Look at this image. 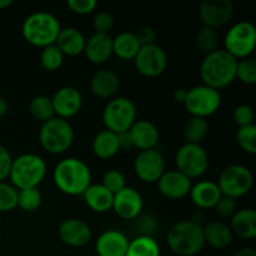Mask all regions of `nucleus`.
<instances>
[{
  "mask_svg": "<svg viewBox=\"0 0 256 256\" xmlns=\"http://www.w3.org/2000/svg\"><path fill=\"white\" fill-rule=\"evenodd\" d=\"M184 105L192 116L206 119L220 109L222 94L219 90L212 89L208 85H196L188 90Z\"/></svg>",
  "mask_w": 256,
  "mask_h": 256,
  "instance_id": "9d476101",
  "label": "nucleus"
},
{
  "mask_svg": "<svg viewBox=\"0 0 256 256\" xmlns=\"http://www.w3.org/2000/svg\"><path fill=\"white\" fill-rule=\"evenodd\" d=\"M225 52L236 60L250 58L256 46V29L250 22H238L226 32L224 38Z\"/></svg>",
  "mask_w": 256,
  "mask_h": 256,
  "instance_id": "6e6552de",
  "label": "nucleus"
},
{
  "mask_svg": "<svg viewBox=\"0 0 256 256\" xmlns=\"http://www.w3.org/2000/svg\"><path fill=\"white\" fill-rule=\"evenodd\" d=\"M125 256H160L159 242L150 235H139L130 240Z\"/></svg>",
  "mask_w": 256,
  "mask_h": 256,
  "instance_id": "7c9ffc66",
  "label": "nucleus"
},
{
  "mask_svg": "<svg viewBox=\"0 0 256 256\" xmlns=\"http://www.w3.org/2000/svg\"><path fill=\"white\" fill-rule=\"evenodd\" d=\"M236 79L245 85H254L256 82V62L252 58L238 60Z\"/></svg>",
  "mask_w": 256,
  "mask_h": 256,
  "instance_id": "4c0bfd02",
  "label": "nucleus"
},
{
  "mask_svg": "<svg viewBox=\"0 0 256 256\" xmlns=\"http://www.w3.org/2000/svg\"><path fill=\"white\" fill-rule=\"evenodd\" d=\"M195 44H196L198 49L204 52L205 55L216 52L220 45V36L216 29L202 25L195 35Z\"/></svg>",
  "mask_w": 256,
  "mask_h": 256,
  "instance_id": "2f4dec72",
  "label": "nucleus"
},
{
  "mask_svg": "<svg viewBox=\"0 0 256 256\" xmlns=\"http://www.w3.org/2000/svg\"><path fill=\"white\" fill-rule=\"evenodd\" d=\"M238 60L222 49L205 55L200 64V78L202 84L212 89H224L236 79Z\"/></svg>",
  "mask_w": 256,
  "mask_h": 256,
  "instance_id": "f03ea898",
  "label": "nucleus"
},
{
  "mask_svg": "<svg viewBox=\"0 0 256 256\" xmlns=\"http://www.w3.org/2000/svg\"><path fill=\"white\" fill-rule=\"evenodd\" d=\"M232 120H234L235 124L238 125V128L252 125L255 120L254 110H252V108L248 104L239 105V106L235 108L234 112H232Z\"/></svg>",
  "mask_w": 256,
  "mask_h": 256,
  "instance_id": "a19ab883",
  "label": "nucleus"
},
{
  "mask_svg": "<svg viewBox=\"0 0 256 256\" xmlns=\"http://www.w3.org/2000/svg\"><path fill=\"white\" fill-rule=\"evenodd\" d=\"M84 54L92 64H104L112 56V38L108 34L94 32L86 39Z\"/></svg>",
  "mask_w": 256,
  "mask_h": 256,
  "instance_id": "5701e85b",
  "label": "nucleus"
},
{
  "mask_svg": "<svg viewBox=\"0 0 256 256\" xmlns=\"http://www.w3.org/2000/svg\"><path fill=\"white\" fill-rule=\"evenodd\" d=\"M134 172L142 182L154 184L165 172V159L156 149L142 150L134 159Z\"/></svg>",
  "mask_w": 256,
  "mask_h": 256,
  "instance_id": "ddd939ff",
  "label": "nucleus"
},
{
  "mask_svg": "<svg viewBox=\"0 0 256 256\" xmlns=\"http://www.w3.org/2000/svg\"><path fill=\"white\" fill-rule=\"evenodd\" d=\"M129 132L134 148L139 149V152L156 149V145L159 144V129L149 120H136L129 129Z\"/></svg>",
  "mask_w": 256,
  "mask_h": 256,
  "instance_id": "412c9836",
  "label": "nucleus"
},
{
  "mask_svg": "<svg viewBox=\"0 0 256 256\" xmlns=\"http://www.w3.org/2000/svg\"><path fill=\"white\" fill-rule=\"evenodd\" d=\"M210 132V125L206 119L192 116L184 125L182 136L188 144H199L206 139Z\"/></svg>",
  "mask_w": 256,
  "mask_h": 256,
  "instance_id": "c756f323",
  "label": "nucleus"
},
{
  "mask_svg": "<svg viewBox=\"0 0 256 256\" xmlns=\"http://www.w3.org/2000/svg\"><path fill=\"white\" fill-rule=\"evenodd\" d=\"M42 202V195L38 188L18 190V208L26 212H36Z\"/></svg>",
  "mask_w": 256,
  "mask_h": 256,
  "instance_id": "72a5a7b5",
  "label": "nucleus"
},
{
  "mask_svg": "<svg viewBox=\"0 0 256 256\" xmlns=\"http://www.w3.org/2000/svg\"><path fill=\"white\" fill-rule=\"evenodd\" d=\"M215 212L222 219L232 218L236 212V200L228 196H222L214 206Z\"/></svg>",
  "mask_w": 256,
  "mask_h": 256,
  "instance_id": "79ce46f5",
  "label": "nucleus"
},
{
  "mask_svg": "<svg viewBox=\"0 0 256 256\" xmlns=\"http://www.w3.org/2000/svg\"><path fill=\"white\" fill-rule=\"evenodd\" d=\"M46 162L40 155L25 152L12 159L9 179L18 190L38 188L46 175Z\"/></svg>",
  "mask_w": 256,
  "mask_h": 256,
  "instance_id": "39448f33",
  "label": "nucleus"
},
{
  "mask_svg": "<svg viewBox=\"0 0 256 256\" xmlns=\"http://www.w3.org/2000/svg\"><path fill=\"white\" fill-rule=\"evenodd\" d=\"M205 219V215H204V212L202 210H195L194 212H192V219H190V222H195V224L198 225H202V220Z\"/></svg>",
  "mask_w": 256,
  "mask_h": 256,
  "instance_id": "09e8293b",
  "label": "nucleus"
},
{
  "mask_svg": "<svg viewBox=\"0 0 256 256\" xmlns=\"http://www.w3.org/2000/svg\"><path fill=\"white\" fill-rule=\"evenodd\" d=\"M55 116L70 119L75 116L82 108V95L74 86H62L58 89L52 96Z\"/></svg>",
  "mask_w": 256,
  "mask_h": 256,
  "instance_id": "dca6fc26",
  "label": "nucleus"
},
{
  "mask_svg": "<svg viewBox=\"0 0 256 256\" xmlns=\"http://www.w3.org/2000/svg\"><path fill=\"white\" fill-rule=\"evenodd\" d=\"M74 129L68 120L54 116L42 122L39 130V142L42 149L52 155L64 154L74 142Z\"/></svg>",
  "mask_w": 256,
  "mask_h": 256,
  "instance_id": "423d86ee",
  "label": "nucleus"
},
{
  "mask_svg": "<svg viewBox=\"0 0 256 256\" xmlns=\"http://www.w3.org/2000/svg\"><path fill=\"white\" fill-rule=\"evenodd\" d=\"M52 180L62 194L79 196L92 184V170L82 159L65 158L55 165Z\"/></svg>",
  "mask_w": 256,
  "mask_h": 256,
  "instance_id": "f257e3e1",
  "label": "nucleus"
},
{
  "mask_svg": "<svg viewBox=\"0 0 256 256\" xmlns=\"http://www.w3.org/2000/svg\"><path fill=\"white\" fill-rule=\"evenodd\" d=\"M102 184L109 190L112 194H118L119 192H122L126 185V179H125V175L122 174L120 170L116 169H110L102 175Z\"/></svg>",
  "mask_w": 256,
  "mask_h": 256,
  "instance_id": "58836bf2",
  "label": "nucleus"
},
{
  "mask_svg": "<svg viewBox=\"0 0 256 256\" xmlns=\"http://www.w3.org/2000/svg\"><path fill=\"white\" fill-rule=\"evenodd\" d=\"M115 25L114 16L108 12H98L92 18V29L96 34H108Z\"/></svg>",
  "mask_w": 256,
  "mask_h": 256,
  "instance_id": "ea45409f",
  "label": "nucleus"
},
{
  "mask_svg": "<svg viewBox=\"0 0 256 256\" xmlns=\"http://www.w3.org/2000/svg\"><path fill=\"white\" fill-rule=\"evenodd\" d=\"M216 184L222 196L236 200L252 190L254 185V176L252 170L245 165L232 164L222 170Z\"/></svg>",
  "mask_w": 256,
  "mask_h": 256,
  "instance_id": "1a4fd4ad",
  "label": "nucleus"
},
{
  "mask_svg": "<svg viewBox=\"0 0 256 256\" xmlns=\"http://www.w3.org/2000/svg\"><path fill=\"white\" fill-rule=\"evenodd\" d=\"M118 142H119V149L120 150H132L134 148V144H132V136H130L129 130L124 132H120L118 134Z\"/></svg>",
  "mask_w": 256,
  "mask_h": 256,
  "instance_id": "49530a36",
  "label": "nucleus"
},
{
  "mask_svg": "<svg viewBox=\"0 0 256 256\" xmlns=\"http://www.w3.org/2000/svg\"><path fill=\"white\" fill-rule=\"evenodd\" d=\"M230 229L232 235L245 240H252L256 236V212L252 208L236 210L232 216Z\"/></svg>",
  "mask_w": 256,
  "mask_h": 256,
  "instance_id": "a878e982",
  "label": "nucleus"
},
{
  "mask_svg": "<svg viewBox=\"0 0 256 256\" xmlns=\"http://www.w3.org/2000/svg\"><path fill=\"white\" fill-rule=\"evenodd\" d=\"M10 5H12V0H0V10L6 9Z\"/></svg>",
  "mask_w": 256,
  "mask_h": 256,
  "instance_id": "603ef678",
  "label": "nucleus"
},
{
  "mask_svg": "<svg viewBox=\"0 0 256 256\" xmlns=\"http://www.w3.org/2000/svg\"><path fill=\"white\" fill-rule=\"evenodd\" d=\"M189 196L192 204L204 212L208 209H214L222 195L216 182L212 180H200L196 184L192 185Z\"/></svg>",
  "mask_w": 256,
  "mask_h": 256,
  "instance_id": "aec40b11",
  "label": "nucleus"
},
{
  "mask_svg": "<svg viewBox=\"0 0 256 256\" xmlns=\"http://www.w3.org/2000/svg\"><path fill=\"white\" fill-rule=\"evenodd\" d=\"M82 198L88 208L98 214H105L112 209L114 194H112L102 182L90 184V186L82 194Z\"/></svg>",
  "mask_w": 256,
  "mask_h": 256,
  "instance_id": "393cba45",
  "label": "nucleus"
},
{
  "mask_svg": "<svg viewBox=\"0 0 256 256\" xmlns=\"http://www.w3.org/2000/svg\"><path fill=\"white\" fill-rule=\"evenodd\" d=\"M142 209H144V199L134 188L125 186L122 192L114 195L112 210H114L120 219H138L142 212Z\"/></svg>",
  "mask_w": 256,
  "mask_h": 256,
  "instance_id": "2eb2a0df",
  "label": "nucleus"
},
{
  "mask_svg": "<svg viewBox=\"0 0 256 256\" xmlns=\"http://www.w3.org/2000/svg\"><path fill=\"white\" fill-rule=\"evenodd\" d=\"M202 232L205 244L214 249H225L232 244L234 238L229 225L222 222H210L206 225H202Z\"/></svg>",
  "mask_w": 256,
  "mask_h": 256,
  "instance_id": "bb28decb",
  "label": "nucleus"
},
{
  "mask_svg": "<svg viewBox=\"0 0 256 256\" xmlns=\"http://www.w3.org/2000/svg\"><path fill=\"white\" fill-rule=\"evenodd\" d=\"M29 110L32 116L42 122H48L55 116L52 98L45 96V95H38V96L32 98L29 105Z\"/></svg>",
  "mask_w": 256,
  "mask_h": 256,
  "instance_id": "473e14b6",
  "label": "nucleus"
},
{
  "mask_svg": "<svg viewBox=\"0 0 256 256\" xmlns=\"http://www.w3.org/2000/svg\"><path fill=\"white\" fill-rule=\"evenodd\" d=\"M175 164L176 170L190 180L199 179L209 169V155L202 145L185 142L175 154Z\"/></svg>",
  "mask_w": 256,
  "mask_h": 256,
  "instance_id": "9b49d317",
  "label": "nucleus"
},
{
  "mask_svg": "<svg viewBox=\"0 0 256 256\" xmlns=\"http://www.w3.org/2000/svg\"><path fill=\"white\" fill-rule=\"evenodd\" d=\"M58 236L68 246L82 248L89 244L92 232L84 220L70 218V219H65L59 225Z\"/></svg>",
  "mask_w": 256,
  "mask_h": 256,
  "instance_id": "a211bd4d",
  "label": "nucleus"
},
{
  "mask_svg": "<svg viewBox=\"0 0 256 256\" xmlns=\"http://www.w3.org/2000/svg\"><path fill=\"white\" fill-rule=\"evenodd\" d=\"M8 110H9V105L8 102L2 96H0V118H2L4 115H6Z\"/></svg>",
  "mask_w": 256,
  "mask_h": 256,
  "instance_id": "3c124183",
  "label": "nucleus"
},
{
  "mask_svg": "<svg viewBox=\"0 0 256 256\" xmlns=\"http://www.w3.org/2000/svg\"><path fill=\"white\" fill-rule=\"evenodd\" d=\"M0 239H2V229H0Z\"/></svg>",
  "mask_w": 256,
  "mask_h": 256,
  "instance_id": "864d4df0",
  "label": "nucleus"
},
{
  "mask_svg": "<svg viewBox=\"0 0 256 256\" xmlns=\"http://www.w3.org/2000/svg\"><path fill=\"white\" fill-rule=\"evenodd\" d=\"M18 208V189L9 182H0V212H12Z\"/></svg>",
  "mask_w": 256,
  "mask_h": 256,
  "instance_id": "e433bc0d",
  "label": "nucleus"
},
{
  "mask_svg": "<svg viewBox=\"0 0 256 256\" xmlns=\"http://www.w3.org/2000/svg\"><path fill=\"white\" fill-rule=\"evenodd\" d=\"M134 64L142 76L156 78L168 68L166 52L158 44L142 46L134 58Z\"/></svg>",
  "mask_w": 256,
  "mask_h": 256,
  "instance_id": "f8f14e48",
  "label": "nucleus"
},
{
  "mask_svg": "<svg viewBox=\"0 0 256 256\" xmlns=\"http://www.w3.org/2000/svg\"><path fill=\"white\" fill-rule=\"evenodd\" d=\"M86 38L76 28H62L55 45L64 56H78L84 52Z\"/></svg>",
  "mask_w": 256,
  "mask_h": 256,
  "instance_id": "b1692460",
  "label": "nucleus"
},
{
  "mask_svg": "<svg viewBox=\"0 0 256 256\" xmlns=\"http://www.w3.org/2000/svg\"><path fill=\"white\" fill-rule=\"evenodd\" d=\"M232 256H256V252L252 248H242Z\"/></svg>",
  "mask_w": 256,
  "mask_h": 256,
  "instance_id": "8fccbe9b",
  "label": "nucleus"
},
{
  "mask_svg": "<svg viewBox=\"0 0 256 256\" xmlns=\"http://www.w3.org/2000/svg\"><path fill=\"white\" fill-rule=\"evenodd\" d=\"M134 34L136 36L138 42H139L140 46H148V45L156 44L155 42V40H156V32L149 25H142Z\"/></svg>",
  "mask_w": 256,
  "mask_h": 256,
  "instance_id": "a18cd8bd",
  "label": "nucleus"
},
{
  "mask_svg": "<svg viewBox=\"0 0 256 256\" xmlns=\"http://www.w3.org/2000/svg\"><path fill=\"white\" fill-rule=\"evenodd\" d=\"M92 150L95 156L102 160H109L114 158L120 152L118 134L106 129L98 132L92 139Z\"/></svg>",
  "mask_w": 256,
  "mask_h": 256,
  "instance_id": "cd10ccee",
  "label": "nucleus"
},
{
  "mask_svg": "<svg viewBox=\"0 0 256 256\" xmlns=\"http://www.w3.org/2000/svg\"><path fill=\"white\" fill-rule=\"evenodd\" d=\"M136 105L129 98H112L102 110V122L106 130L120 134L128 132L136 122Z\"/></svg>",
  "mask_w": 256,
  "mask_h": 256,
  "instance_id": "0eeeda50",
  "label": "nucleus"
},
{
  "mask_svg": "<svg viewBox=\"0 0 256 256\" xmlns=\"http://www.w3.org/2000/svg\"><path fill=\"white\" fill-rule=\"evenodd\" d=\"M158 190L169 200H182L189 195L192 189V180L179 170H165L164 174L156 182Z\"/></svg>",
  "mask_w": 256,
  "mask_h": 256,
  "instance_id": "f3484780",
  "label": "nucleus"
},
{
  "mask_svg": "<svg viewBox=\"0 0 256 256\" xmlns=\"http://www.w3.org/2000/svg\"><path fill=\"white\" fill-rule=\"evenodd\" d=\"M68 6L75 14L86 15L96 9L98 2L96 0H69Z\"/></svg>",
  "mask_w": 256,
  "mask_h": 256,
  "instance_id": "37998d69",
  "label": "nucleus"
},
{
  "mask_svg": "<svg viewBox=\"0 0 256 256\" xmlns=\"http://www.w3.org/2000/svg\"><path fill=\"white\" fill-rule=\"evenodd\" d=\"M12 156L9 150L0 144V182H5L9 178L10 169H12Z\"/></svg>",
  "mask_w": 256,
  "mask_h": 256,
  "instance_id": "c03bdc74",
  "label": "nucleus"
},
{
  "mask_svg": "<svg viewBox=\"0 0 256 256\" xmlns=\"http://www.w3.org/2000/svg\"><path fill=\"white\" fill-rule=\"evenodd\" d=\"M129 242L126 235L120 230H105L98 236L95 252L98 256H125Z\"/></svg>",
  "mask_w": 256,
  "mask_h": 256,
  "instance_id": "6ab92c4d",
  "label": "nucleus"
},
{
  "mask_svg": "<svg viewBox=\"0 0 256 256\" xmlns=\"http://www.w3.org/2000/svg\"><path fill=\"white\" fill-rule=\"evenodd\" d=\"M64 58L65 56L58 49L56 45L52 44L49 45V46L42 48L39 59L42 69H45L46 72H56V70H59L62 66Z\"/></svg>",
  "mask_w": 256,
  "mask_h": 256,
  "instance_id": "f704fd0d",
  "label": "nucleus"
},
{
  "mask_svg": "<svg viewBox=\"0 0 256 256\" xmlns=\"http://www.w3.org/2000/svg\"><path fill=\"white\" fill-rule=\"evenodd\" d=\"M235 138L242 150L250 155L256 154V126L254 124L238 128Z\"/></svg>",
  "mask_w": 256,
  "mask_h": 256,
  "instance_id": "c9c22d12",
  "label": "nucleus"
},
{
  "mask_svg": "<svg viewBox=\"0 0 256 256\" xmlns=\"http://www.w3.org/2000/svg\"><path fill=\"white\" fill-rule=\"evenodd\" d=\"M62 30L59 19L48 12H35L28 15L22 25V34L25 42L36 48L55 44Z\"/></svg>",
  "mask_w": 256,
  "mask_h": 256,
  "instance_id": "7ed1b4c3",
  "label": "nucleus"
},
{
  "mask_svg": "<svg viewBox=\"0 0 256 256\" xmlns=\"http://www.w3.org/2000/svg\"><path fill=\"white\" fill-rule=\"evenodd\" d=\"M186 94H188V90L182 89V88H179V89L175 90L172 96H174V100L176 102H182V104H184L185 99H186Z\"/></svg>",
  "mask_w": 256,
  "mask_h": 256,
  "instance_id": "de8ad7c7",
  "label": "nucleus"
},
{
  "mask_svg": "<svg viewBox=\"0 0 256 256\" xmlns=\"http://www.w3.org/2000/svg\"><path fill=\"white\" fill-rule=\"evenodd\" d=\"M166 242L172 252L178 256L199 254L205 246L202 226L190 220L176 222L168 232Z\"/></svg>",
  "mask_w": 256,
  "mask_h": 256,
  "instance_id": "20e7f679",
  "label": "nucleus"
},
{
  "mask_svg": "<svg viewBox=\"0 0 256 256\" xmlns=\"http://www.w3.org/2000/svg\"><path fill=\"white\" fill-rule=\"evenodd\" d=\"M120 88V78L114 70L102 69L95 72L90 80V90L100 99H112Z\"/></svg>",
  "mask_w": 256,
  "mask_h": 256,
  "instance_id": "4be33fe9",
  "label": "nucleus"
},
{
  "mask_svg": "<svg viewBox=\"0 0 256 256\" xmlns=\"http://www.w3.org/2000/svg\"><path fill=\"white\" fill-rule=\"evenodd\" d=\"M140 48L136 36L132 32H122L112 39V55L122 60H134Z\"/></svg>",
  "mask_w": 256,
  "mask_h": 256,
  "instance_id": "c85d7f7f",
  "label": "nucleus"
},
{
  "mask_svg": "<svg viewBox=\"0 0 256 256\" xmlns=\"http://www.w3.org/2000/svg\"><path fill=\"white\" fill-rule=\"evenodd\" d=\"M234 15L232 0H202L199 6V18L202 25L208 28L224 26Z\"/></svg>",
  "mask_w": 256,
  "mask_h": 256,
  "instance_id": "4468645a",
  "label": "nucleus"
}]
</instances>
